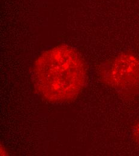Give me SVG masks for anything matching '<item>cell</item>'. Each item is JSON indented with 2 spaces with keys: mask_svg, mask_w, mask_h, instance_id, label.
<instances>
[{
  "mask_svg": "<svg viewBox=\"0 0 139 156\" xmlns=\"http://www.w3.org/2000/svg\"><path fill=\"white\" fill-rule=\"evenodd\" d=\"M33 82L37 93L51 103L75 99L86 82V67L79 52L65 44L49 49L34 62Z\"/></svg>",
  "mask_w": 139,
  "mask_h": 156,
  "instance_id": "obj_1",
  "label": "cell"
},
{
  "mask_svg": "<svg viewBox=\"0 0 139 156\" xmlns=\"http://www.w3.org/2000/svg\"><path fill=\"white\" fill-rule=\"evenodd\" d=\"M99 76L121 95L134 96L139 93V58L132 53H121L100 67Z\"/></svg>",
  "mask_w": 139,
  "mask_h": 156,
  "instance_id": "obj_2",
  "label": "cell"
},
{
  "mask_svg": "<svg viewBox=\"0 0 139 156\" xmlns=\"http://www.w3.org/2000/svg\"><path fill=\"white\" fill-rule=\"evenodd\" d=\"M132 133L134 141L139 147V122H137L134 126L132 130Z\"/></svg>",
  "mask_w": 139,
  "mask_h": 156,
  "instance_id": "obj_3",
  "label": "cell"
}]
</instances>
